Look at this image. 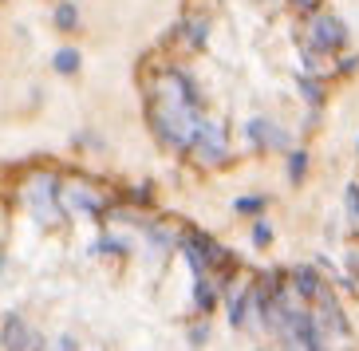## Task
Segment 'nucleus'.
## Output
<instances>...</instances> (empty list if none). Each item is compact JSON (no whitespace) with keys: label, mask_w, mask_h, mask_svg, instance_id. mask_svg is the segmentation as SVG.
Wrapping results in <instances>:
<instances>
[{"label":"nucleus","mask_w":359,"mask_h":351,"mask_svg":"<svg viewBox=\"0 0 359 351\" xmlns=\"http://www.w3.org/2000/svg\"><path fill=\"white\" fill-rule=\"evenodd\" d=\"M225 146H229V139H225V127H222V123L201 118L198 130H194V139H190L194 158L205 162V166H222V162H225Z\"/></svg>","instance_id":"1"},{"label":"nucleus","mask_w":359,"mask_h":351,"mask_svg":"<svg viewBox=\"0 0 359 351\" xmlns=\"http://www.w3.org/2000/svg\"><path fill=\"white\" fill-rule=\"evenodd\" d=\"M28 198H32L36 217H40V221L55 225L60 217H64V213H60V181H55V174H36Z\"/></svg>","instance_id":"2"},{"label":"nucleus","mask_w":359,"mask_h":351,"mask_svg":"<svg viewBox=\"0 0 359 351\" xmlns=\"http://www.w3.org/2000/svg\"><path fill=\"white\" fill-rule=\"evenodd\" d=\"M348 43V28H344V20L339 16H316L312 20V52H339Z\"/></svg>","instance_id":"3"},{"label":"nucleus","mask_w":359,"mask_h":351,"mask_svg":"<svg viewBox=\"0 0 359 351\" xmlns=\"http://www.w3.org/2000/svg\"><path fill=\"white\" fill-rule=\"evenodd\" d=\"M43 347V336H36L20 316H8L4 319V331H0V351H40Z\"/></svg>","instance_id":"4"},{"label":"nucleus","mask_w":359,"mask_h":351,"mask_svg":"<svg viewBox=\"0 0 359 351\" xmlns=\"http://www.w3.org/2000/svg\"><path fill=\"white\" fill-rule=\"evenodd\" d=\"M249 142L253 146H264V150H276V146H288V135L276 127L273 118H249V127H245Z\"/></svg>","instance_id":"5"},{"label":"nucleus","mask_w":359,"mask_h":351,"mask_svg":"<svg viewBox=\"0 0 359 351\" xmlns=\"http://www.w3.org/2000/svg\"><path fill=\"white\" fill-rule=\"evenodd\" d=\"M320 328H332L336 336H348V319H344V312H339V304H336V296L332 292H320Z\"/></svg>","instance_id":"6"},{"label":"nucleus","mask_w":359,"mask_h":351,"mask_svg":"<svg viewBox=\"0 0 359 351\" xmlns=\"http://www.w3.org/2000/svg\"><path fill=\"white\" fill-rule=\"evenodd\" d=\"M292 288H296L304 300H316L320 292H324V284H320V273H316V268H308V265H300V268L292 273Z\"/></svg>","instance_id":"7"},{"label":"nucleus","mask_w":359,"mask_h":351,"mask_svg":"<svg viewBox=\"0 0 359 351\" xmlns=\"http://www.w3.org/2000/svg\"><path fill=\"white\" fill-rule=\"evenodd\" d=\"M249 304H253V288H237V296H229V324L245 328L249 324Z\"/></svg>","instance_id":"8"},{"label":"nucleus","mask_w":359,"mask_h":351,"mask_svg":"<svg viewBox=\"0 0 359 351\" xmlns=\"http://www.w3.org/2000/svg\"><path fill=\"white\" fill-rule=\"evenodd\" d=\"M52 24H55V32H64V36H72L75 28H79V8H75V0H60V4H55Z\"/></svg>","instance_id":"9"},{"label":"nucleus","mask_w":359,"mask_h":351,"mask_svg":"<svg viewBox=\"0 0 359 351\" xmlns=\"http://www.w3.org/2000/svg\"><path fill=\"white\" fill-rule=\"evenodd\" d=\"M52 67L60 75H75L79 67H83V55H79V48H72V43H67V48H60V52L52 55Z\"/></svg>","instance_id":"10"},{"label":"nucleus","mask_w":359,"mask_h":351,"mask_svg":"<svg viewBox=\"0 0 359 351\" xmlns=\"http://www.w3.org/2000/svg\"><path fill=\"white\" fill-rule=\"evenodd\" d=\"M194 300H198V308H201V312H210V308H213V300H217V284H213L210 277H198V292H194Z\"/></svg>","instance_id":"11"},{"label":"nucleus","mask_w":359,"mask_h":351,"mask_svg":"<svg viewBox=\"0 0 359 351\" xmlns=\"http://www.w3.org/2000/svg\"><path fill=\"white\" fill-rule=\"evenodd\" d=\"M296 87L304 91V99H308L312 106H320V103H324V87H320L316 79H312V75H296Z\"/></svg>","instance_id":"12"},{"label":"nucleus","mask_w":359,"mask_h":351,"mask_svg":"<svg viewBox=\"0 0 359 351\" xmlns=\"http://www.w3.org/2000/svg\"><path fill=\"white\" fill-rule=\"evenodd\" d=\"M264 205H269L264 193H249V198H237V202H233V213H261Z\"/></svg>","instance_id":"13"},{"label":"nucleus","mask_w":359,"mask_h":351,"mask_svg":"<svg viewBox=\"0 0 359 351\" xmlns=\"http://www.w3.org/2000/svg\"><path fill=\"white\" fill-rule=\"evenodd\" d=\"M288 178H292V181H304L308 178V154H304V150L288 154Z\"/></svg>","instance_id":"14"},{"label":"nucleus","mask_w":359,"mask_h":351,"mask_svg":"<svg viewBox=\"0 0 359 351\" xmlns=\"http://www.w3.org/2000/svg\"><path fill=\"white\" fill-rule=\"evenodd\" d=\"M344 205H348V221L351 229H359V186L351 181L348 190H344Z\"/></svg>","instance_id":"15"},{"label":"nucleus","mask_w":359,"mask_h":351,"mask_svg":"<svg viewBox=\"0 0 359 351\" xmlns=\"http://www.w3.org/2000/svg\"><path fill=\"white\" fill-rule=\"evenodd\" d=\"M182 32H186L190 48H201V43H205V32H210V28H205V20H186V28H182Z\"/></svg>","instance_id":"16"},{"label":"nucleus","mask_w":359,"mask_h":351,"mask_svg":"<svg viewBox=\"0 0 359 351\" xmlns=\"http://www.w3.org/2000/svg\"><path fill=\"white\" fill-rule=\"evenodd\" d=\"M273 241V225L269 221H257L253 225V245H269Z\"/></svg>","instance_id":"17"},{"label":"nucleus","mask_w":359,"mask_h":351,"mask_svg":"<svg viewBox=\"0 0 359 351\" xmlns=\"http://www.w3.org/2000/svg\"><path fill=\"white\" fill-rule=\"evenodd\" d=\"M339 71H344V75L359 71V55H348V60H344V64H339Z\"/></svg>","instance_id":"18"},{"label":"nucleus","mask_w":359,"mask_h":351,"mask_svg":"<svg viewBox=\"0 0 359 351\" xmlns=\"http://www.w3.org/2000/svg\"><path fill=\"white\" fill-rule=\"evenodd\" d=\"M292 4H296L300 12H316L320 4H324V0H292Z\"/></svg>","instance_id":"19"},{"label":"nucleus","mask_w":359,"mask_h":351,"mask_svg":"<svg viewBox=\"0 0 359 351\" xmlns=\"http://www.w3.org/2000/svg\"><path fill=\"white\" fill-rule=\"evenodd\" d=\"M348 268H351V277H359V249H351V253H348Z\"/></svg>","instance_id":"20"},{"label":"nucleus","mask_w":359,"mask_h":351,"mask_svg":"<svg viewBox=\"0 0 359 351\" xmlns=\"http://www.w3.org/2000/svg\"><path fill=\"white\" fill-rule=\"evenodd\" d=\"M205 336H210V328H205V324H201V328H194V331H190V340H194V343H205Z\"/></svg>","instance_id":"21"},{"label":"nucleus","mask_w":359,"mask_h":351,"mask_svg":"<svg viewBox=\"0 0 359 351\" xmlns=\"http://www.w3.org/2000/svg\"><path fill=\"white\" fill-rule=\"evenodd\" d=\"M60 351H79V343H75V336H64V340H60Z\"/></svg>","instance_id":"22"},{"label":"nucleus","mask_w":359,"mask_h":351,"mask_svg":"<svg viewBox=\"0 0 359 351\" xmlns=\"http://www.w3.org/2000/svg\"><path fill=\"white\" fill-rule=\"evenodd\" d=\"M355 154H359V142H355Z\"/></svg>","instance_id":"23"},{"label":"nucleus","mask_w":359,"mask_h":351,"mask_svg":"<svg viewBox=\"0 0 359 351\" xmlns=\"http://www.w3.org/2000/svg\"><path fill=\"white\" fill-rule=\"evenodd\" d=\"M0 4H4V0H0Z\"/></svg>","instance_id":"24"}]
</instances>
